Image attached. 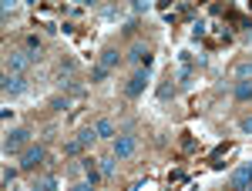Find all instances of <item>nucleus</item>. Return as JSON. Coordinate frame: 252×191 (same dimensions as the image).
Masks as SVG:
<instances>
[{
	"label": "nucleus",
	"mask_w": 252,
	"mask_h": 191,
	"mask_svg": "<svg viewBox=\"0 0 252 191\" xmlns=\"http://www.w3.org/2000/svg\"><path fill=\"white\" fill-rule=\"evenodd\" d=\"M78 141H81V148H91V144L97 141V131L94 128H84V131L78 134Z\"/></svg>",
	"instance_id": "4468645a"
},
{
	"label": "nucleus",
	"mask_w": 252,
	"mask_h": 191,
	"mask_svg": "<svg viewBox=\"0 0 252 191\" xmlns=\"http://www.w3.org/2000/svg\"><path fill=\"white\" fill-rule=\"evenodd\" d=\"M94 131H97V137H111V141L118 137V134H115V124H111L108 117H101V121H97V124H94Z\"/></svg>",
	"instance_id": "f8f14e48"
},
{
	"label": "nucleus",
	"mask_w": 252,
	"mask_h": 191,
	"mask_svg": "<svg viewBox=\"0 0 252 191\" xmlns=\"http://www.w3.org/2000/svg\"><path fill=\"white\" fill-rule=\"evenodd\" d=\"M81 151V141L78 137H74V141H67V144H64V154H78Z\"/></svg>",
	"instance_id": "a211bd4d"
},
{
	"label": "nucleus",
	"mask_w": 252,
	"mask_h": 191,
	"mask_svg": "<svg viewBox=\"0 0 252 191\" xmlns=\"http://www.w3.org/2000/svg\"><path fill=\"white\" fill-rule=\"evenodd\" d=\"M81 168H84V178H88V185H97V181H101V168H97V161L84 158V161H81Z\"/></svg>",
	"instance_id": "1a4fd4ad"
},
{
	"label": "nucleus",
	"mask_w": 252,
	"mask_h": 191,
	"mask_svg": "<svg viewBox=\"0 0 252 191\" xmlns=\"http://www.w3.org/2000/svg\"><path fill=\"white\" fill-rule=\"evenodd\" d=\"M145 87H148V71H138V74H131V81L125 84V94L128 97H141Z\"/></svg>",
	"instance_id": "0eeeda50"
},
{
	"label": "nucleus",
	"mask_w": 252,
	"mask_h": 191,
	"mask_svg": "<svg viewBox=\"0 0 252 191\" xmlns=\"http://www.w3.org/2000/svg\"><path fill=\"white\" fill-rule=\"evenodd\" d=\"M71 191H94V185H88V181H81V185H74Z\"/></svg>",
	"instance_id": "5701e85b"
},
{
	"label": "nucleus",
	"mask_w": 252,
	"mask_h": 191,
	"mask_svg": "<svg viewBox=\"0 0 252 191\" xmlns=\"http://www.w3.org/2000/svg\"><path fill=\"white\" fill-rule=\"evenodd\" d=\"M118 64H121V54H118L115 47H104V51H101V67L111 71V67H118Z\"/></svg>",
	"instance_id": "9b49d317"
},
{
	"label": "nucleus",
	"mask_w": 252,
	"mask_h": 191,
	"mask_svg": "<svg viewBox=\"0 0 252 191\" xmlns=\"http://www.w3.org/2000/svg\"><path fill=\"white\" fill-rule=\"evenodd\" d=\"M242 191H252V188H242Z\"/></svg>",
	"instance_id": "b1692460"
},
{
	"label": "nucleus",
	"mask_w": 252,
	"mask_h": 191,
	"mask_svg": "<svg viewBox=\"0 0 252 191\" xmlns=\"http://www.w3.org/2000/svg\"><path fill=\"white\" fill-rule=\"evenodd\" d=\"M229 188H232V191L252 188V164H242V168H235L232 178H229Z\"/></svg>",
	"instance_id": "423d86ee"
},
{
	"label": "nucleus",
	"mask_w": 252,
	"mask_h": 191,
	"mask_svg": "<svg viewBox=\"0 0 252 191\" xmlns=\"http://www.w3.org/2000/svg\"><path fill=\"white\" fill-rule=\"evenodd\" d=\"M27 64H31V57H27L24 51H14V54L7 57V74H20Z\"/></svg>",
	"instance_id": "6e6552de"
},
{
	"label": "nucleus",
	"mask_w": 252,
	"mask_h": 191,
	"mask_svg": "<svg viewBox=\"0 0 252 191\" xmlns=\"http://www.w3.org/2000/svg\"><path fill=\"white\" fill-rule=\"evenodd\" d=\"M131 10H135V14H145V10H148V3H145V0H135V3H131Z\"/></svg>",
	"instance_id": "4be33fe9"
},
{
	"label": "nucleus",
	"mask_w": 252,
	"mask_h": 191,
	"mask_svg": "<svg viewBox=\"0 0 252 191\" xmlns=\"http://www.w3.org/2000/svg\"><path fill=\"white\" fill-rule=\"evenodd\" d=\"M44 158H47V148H44V144H31V148H27V151L20 154V171H34V168H40V164H44Z\"/></svg>",
	"instance_id": "f03ea898"
},
{
	"label": "nucleus",
	"mask_w": 252,
	"mask_h": 191,
	"mask_svg": "<svg viewBox=\"0 0 252 191\" xmlns=\"http://www.w3.org/2000/svg\"><path fill=\"white\" fill-rule=\"evenodd\" d=\"M14 178H17V168L7 164V168H3V185H14Z\"/></svg>",
	"instance_id": "f3484780"
},
{
	"label": "nucleus",
	"mask_w": 252,
	"mask_h": 191,
	"mask_svg": "<svg viewBox=\"0 0 252 191\" xmlns=\"http://www.w3.org/2000/svg\"><path fill=\"white\" fill-rule=\"evenodd\" d=\"M115 161H118L115 154H111V158H101V161H97V164H101V174H115V168H118Z\"/></svg>",
	"instance_id": "2eb2a0df"
},
{
	"label": "nucleus",
	"mask_w": 252,
	"mask_h": 191,
	"mask_svg": "<svg viewBox=\"0 0 252 191\" xmlns=\"http://www.w3.org/2000/svg\"><path fill=\"white\" fill-rule=\"evenodd\" d=\"M239 131H242V134H252V117H242V121H239Z\"/></svg>",
	"instance_id": "6ab92c4d"
},
{
	"label": "nucleus",
	"mask_w": 252,
	"mask_h": 191,
	"mask_svg": "<svg viewBox=\"0 0 252 191\" xmlns=\"http://www.w3.org/2000/svg\"><path fill=\"white\" fill-rule=\"evenodd\" d=\"M135 148H138V137H135V134H118L115 141H111V154H115V158H131Z\"/></svg>",
	"instance_id": "7ed1b4c3"
},
{
	"label": "nucleus",
	"mask_w": 252,
	"mask_h": 191,
	"mask_svg": "<svg viewBox=\"0 0 252 191\" xmlns=\"http://www.w3.org/2000/svg\"><path fill=\"white\" fill-rule=\"evenodd\" d=\"M104 77H108V67H101V64H97L94 71H91V81H94V84H101Z\"/></svg>",
	"instance_id": "dca6fc26"
},
{
	"label": "nucleus",
	"mask_w": 252,
	"mask_h": 191,
	"mask_svg": "<svg viewBox=\"0 0 252 191\" xmlns=\"http://www.w3.org/2000/svg\"><path fill=\"white\" fill-rule=\"evenodd\" d=\"M128 60L135 64L138 71H148V64H152V47H145V44H135V47L128 51Z\"/></svg>",
	"instance_id": "39448f33"
},
{
	"label": "nucleus",
	"mask_w": 252,
	"mask_h": 191,
	"mask_svg": "<svg viewBox=\"0 0 252 191\" xmlns=\"http://www.w3.org/2000/svg\"><path fill=\"white\" fill-rule=\"evenodd\" d=\"M58 188H61L58 174H44V178H40V185H37V191H58Z\"/></svg>",
	"instance_id": "ddd939ff"
},
{
	"label": "nucleus",
	"mask_w": 252,
	"mask_h": 191,
	"mask_svg": "<svg viewBox=\"0 0 252 191\" xmlns=\"http://www.w3.org/2000/svg\"><path fill=\"white\" fill-rule=\"evenodd\" d=\"M0 87H3V97H17V94L27 91V77L24 74H3Z\"/></svg>",
	"instance_id": "20e7f679"
},
{
	"label": "nucleus",
	"mask_w": 252,
	"mask_h": 191,
	"mask_svg": "<svg viewBox=\"0 0 252 191\" xmlns=\"http://www.w3.org/2000/svg\"><path fill=\"white\" fill-rule=\"evenodd\" d=\"M235 74H239V77H249L252 74V64H239V67H235Z\"/></svg>",
	"instance_id": "412c9836"
},
{
	"label": "nucleus",
	"mask_w": 252,
	"mask_h": 191,
	"mask_svg": "<svg viewBox=\"0 0 252 191\" xmlns=\"http://www.w3.org/2000/svg\"><path fill=\"white\" fill-rule=\"evenodd\" d=\"M27 51H40V40H37V34H31V37H27Z\"/></svg>",
	"instance_id": "aec40b11"
},
{
	"label": "nucleus",
	"mask_w": 252,
	"mask_h": 191,
	"mask_svg": "<svg viewBox=\"0 0 252 191\" xmlns=\"http://www.w3.org/2000/svg\"><path fill=\"white\" fill-rule=\"evenodd\" d=\"M232 97L235 101H252V81H235Z\"/></svg>",
	"instance_id": "9d476101"
},
{
	"label": "nucleus",
	"mask_w": 252,
	"mask_h": 191,
	"mask_svg": "<svg viewBox=\"0 0 252 191\" xmlns=\"http://www.w3.org/2000/svg\"><path fill=\"white\" fill-rule=\"evenodd\" d=\"M31 148V128H14L3 137V154H24Z\"/></svg>",
	"instance_id": "f257e3e1"
}]
</instances>
